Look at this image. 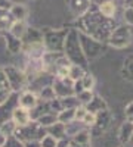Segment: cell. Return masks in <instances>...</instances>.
<instances>
[{
    "instance_id": "f907efd6",
    "label": "cell",
    "mask_w": 133,
    "mask_h": 147,
    "mask_svg": "<svg viewBox=\"0 0 133 147\" xmlns=\"http://www.w3.org/2000/svg\"><path fill=\"white\" fill-rule=\"evenodd\" d=\"M129 144L133 147V134H132V138H130V141H129Z\"/></svg>"
},
{
    "instance_id": "4316f807",
    "label": "cell",
    "mask_w": 133,
    "mask_h": 147,
    "mask_svg": "<svg viewBox=\"0 0 133 147\" xmlns=\"http://www.w3.org/2000/svg\"><path fill=\"white\" fill-rule=\"evenodd\" d=\"M59 99H61V103H62V109H76L80 106V102L76 94L67 96V97H59Z\"/></svg>"
},
{
    "instance_id": "60d3db41",
    "label": "cell",
    "mask_w": 133,
    "mask_h": 147,
    "mask_svg": "<svg viewBox=\"0 0 133 147\" xmlns=\"http://www.w3.org/2000/svg\"><path fill=\"white\" fill-rule=\"evenodd\" d=\"M86 112H87V109L84 107V106H78V107H76V119H78V121H81L83 119V116L86 115Z\"/></svg>"
},
{
    "instance_id": "f546056e",
    "label": "cell",
    "mask_w": 133,
    "mask_h": 147,
    "mask_svg": "<svg viewBox=\"0 0 133 147\" xmlns=\"http://www.w3.org/2000/svg\"><path fill=\"white\" fill-rule=\"evenodd\" d=\"M16 124L12 119H9V121H6V122H3V124H0V132H3L6 137H9V136H14L15 134V131H16Z\"/></svg>"
},
{
    "instance_id": "7c38bea8",
    "label": "cell",
    "mask_w": 133,
    "mask_h": 147,
    "mask_svg": "<svg viewBox=\"0 0 133 147\" xmlns=\"http://www.w3.org/2000/svg\"><path fill=\"white\" fill-rule=\"evenodd\" d=\"M39 96L37 93H34L33 90H22L19 93V106L24 109L31 110L35 105L39 103Z\"/></svg>"
},
{
    "instance_id": "ab89813d",
    "label": "cell",
    "mask_w": 133,
    "mask_h": 147,
    "mask_svg": "<svg viewBox=\"0 0 133 147\" xmlns=\"http://www.w3.org/2000/svg\"><path fill=\"white\" fill-rule=\"evenodd\" d=\"M10 94H12V90L10 88H0V105L5 103L9 99Z\"/></svg>"
},
{
    "instance_id": "ee69618b",
    "label": "cell",
    "mask_w": 133,
    "mask_h": 147,
    "mask_svg": "<svg viewBox=\"0 0 133 147\" xmlns=\"http://www.w3.org/2000/svg\"><path fill=\"white\" fill-rule=\"evenodd\" d=\"M12 5H14V3H12V0H0V7H2V9L9 10Z\"/></svg>"
},
{
    "instance_id": "681fc988",
    "label": "cell",
    "mask_w": 133,
    "mask_h": 147,
    "mask_svg": "<svg viewBox=\"0 0 133 147\" xmlns=\"http://www.w3.org/2000/svg\"><path fill=\"white\" fill-rule=\"evenodd\" d=\"M5 141H6V136H5L3 132H0V147L3 146V143H5Z\"/></svg>"
},
{
    "instance_id": "ffe728a7",
    "label": "cell",
    "mask_w": 133,
    "mask_h": 147,
    "mask_svg": "<svg viewBox=\"0 0 133 147\" xmlns=\"http://www.w3.org/2000/svg\"><path fill=\"white\" fill-rule=\"evenodd\" d=\"M120 74H121L123 80H126L129 82H133V55H129L123 60V66H121Z\"/></svg>"
},
{
    "instance_id": "8d00e7d4",
    "label": "cell",
    "mask_w": 133,
    "mask_h": 147,
    "mask_svg": "<svg viewBox=\"0 0 133 147\" xmlns=\"http://www.w3.org/2000/svg\"><path fill=\"white\" fill-rule=\"evenodd\" d=\"M123 19L127 25H133V7H127L123 12Z\"/></svg>"
},
{
    "instance_id": "7bdbcfd3",
    "label": "cell",
    "mask_w": 133,
    "mask_h": 147,
    "mask_svg": "<svg viewBox=\"0 0 133 147\" xmlns=\"http://www.w3.org/2000/svg\"><path fill=\"white\" fill-rule=\"evenodd\" d=\"M24 147H42V144H40V140H31V141L24 143Z\"/></svg>"
},
{
    "instance_id": "816d5d0a",
    "label": "cell",
    "mask_w": 133,
    "mask_h": 147,
    "mask_svg": "<svg viewBox=\"0 0 133 147\" xmlns=\"http://www.w3.org/2000/svg\"><path fill=\"white\" fill-rule=\"evenodd\" d=\"M126 119H129L130 122H133V116H132V118H126Z\"/></svg>"
},
{
    "instance_id": "7a4b0ae2",
    "label": "cell",
    "mask_w": 133,
    "mask_h": 147,
    "mask_svg": "<svg viewBox=\"0 0 133 147\" xmlns=\"http://www.w3.org/2000/svg\"><path fill=\"white\" fill-rule=\"evenodd\" d=\"M64 55L70 59L71 63L80 65L87 69L89 62L83 53L81 43H80V32L77 28H68V32L65 37V44H64Z\"/></svg>"
},
{
    "instance_id": "cb8c5ba5",
    "label": "cell",
    "mask_w": 133,
    "mask_h": 147,
    "mask_svg": "<svg viewBox=\"0 0 133 147\" xmlns=\"http://www.w3.org/2000/svg\"><path fill=\"white\" fill-rule=\"evenodd\" d=\"M83 128H87V127L84 125L81 121H78V119H74V121L68 122V124H65V132H67V137H68V138H71L72 136H76V134H77L78 131H81Z\"/></svg>"
},
{
    "instance_id": "e575fe53",
    "label": "cell",
    "mask_w": 133,
    "mask_h": 147,
    "mask_svg": "<svg viewBox=\"0 0 133 147\" xmlns=\"http://www.w3.org/2000/svg\"><path fill=\"white\" fill-rule=\"evenodd\" d=\"M81 122L84 125H86L87 128H92L93 125H95V122H96V113H93V112H86V115L83 116V119H81Z\"/></svg>"
},
{
    "instance_id": "2e32d148",
    "label": "cell",
    "mask_w": 133,
    "mask_h": 147,
    "mask_svg": "<svg viewBox=\"0 0 133 147\" xmlns=\"http://www.w3.org/2000/svg\"><path fill=\"white\" fill-rule=\"evenodd\" d=\"M12 121H14L18 127L28 124V122L31 121V118H30V110L18 106V107L14 110V113H12Z\"/></svg>"
},
{
    "instance_id": "b9f144b4",
    "label": "cell",
    "mask_w": 133,
    "mask_h": 147,
    "mask_svg": "<svg viewBox=\"0 0 133 147\" xmlns=\"http://www.w3.org/2000/svg\"><path fill=\"white\" fill-rule=\"evenodd\" d=\"M124 116L126 118H132L133 116V102H129L124 107Z\"/></svg>"
},
{
    "instance_id": "30bf717a",
    "label": "cell",
    "mask_w": 133,
    "mask_h": 147,
    "mask_svg": "<svg viewBox=\"0 0 133 147\" xmlns=\"http://www.w3.org/2000/svg\"><path fill=\"white\" fill-rule=\"evenodd\" d=\"M111 121H113V115L110 112V109H105V110L98 112V113H96V122H95V125L90 128L92 136H96V134H99V132H105L108 129V127H110Z\"/></svg>"
},
{
    "instance_id": "7402d4cb",
    "label": "cell",
    "mask_w": 133,
    "mask_h": 147,
    "mask_svg": "<svg viewBox=\"0 0 133 147\" xmlns=\"http://www.w3.org/2000/svg\"><path fill=\"white\" fill-rule=\"evenodd\" d=\"M70 140L72 143H77V144H90L92 131H90V128H83L81 131H78L76 134V136H72Z\"/></svg>"
},
{
    "instance_id": "bcb514c9",
    "label": "cell",
    "mask_w": 133,
    "mask_h": 147,
    "mask_svg": "<svg viewBox=\"0 0 133 147\" xmlns=\"http://www.w3.org/2000/svg\"><path fill=\"white\" fill-rule=\"evenodd\" d=\"M123 7H124V9L133 7V0H123Z\"/></svg>"
},
{
    "instance_id": "c3c4849f",
    "label": "cell",
    "mask_w": 133,
    "mask_h": 147,
    "mask_svg": "<svg viewBox=\"0 0 133 147\" xmlns=\"http://www.w3.org/2000/svg\"><path fill=\"white\" fill-rule=\"evenodd\" d=\"M6 15H9V10L0 7V18H3V16H6Z\"/></svg>"
},
{
    "instance_id": "484cf974",
    "label": "cell",
    "mask_w": 133,
    "mask_h": 147,
    "mask_svg": "<svg viewBox=\"0 0 133 147\" xmlns=\"http://www.w3.org/2000/svg\"><path fill=\"white\" fill-rule=\"evenodd\" d=\"M76 119V109H62L58 113V121L62 124H68V122Z\"/></svg>"
},
{
    "instance_id": "5bb4252c",
    "label": "cell",
    "mask_w": 133,
    "mask_h": 147,
    "mask_svg": "<svg viewBox=\"0 0 133 147\" xmlns=\"http://www.w3.org/2000/svg\"><path fill=\"white\" fill-rule=\"evenodd\" d=\"M132 134H133V122H130L129 119H126L121 125L118 128V141L121 143L123 146L129 144L130 138H132Z\"/></svg>"
},
{
    "instance_id": "603a6c76",
    "label": "cell",
    "mask_w": 133,
    "mask_h": 147,
    "mask_svg": "<svg viewBox=\"0 0 133 147\" xmlns=\"http://www.w3.org/2000/svg\"><path fill=\"white\" fill-rule=\"evenodd\" d=\"M27 28L28 27H27L25 21H14L12 25H10V28H9V34L15 35V37H18V38L22 40V37H24V34H25Z\"/></svg>"
},
{
    "instance_id": "9c48e42d",
    "label": "cell",
    "mask_w": 133,
    "mask_h": 147,
    "mask_svg": "<svg viewBox=\"0 0 133 147\" xmlns=\"http://www.w3.org/2000/svg\"><path fill=\"white\" fill-rule=\"evenodd\" d=\"M19 106V93L12 91V94L9 96V99L0 105V124L12 119V113L14 110Z\"/></svg>"
},
{
    "instance_id": "f1b7e54d",
    "label": "cell",
    "mask_w": 133,
    "mask_h": 147,
    "mask_svg": "<svg viewBox=\"0 0 133 147\" xmlns=\"http://www.w3.org/2000/svg\"><path fill=\"white\" fill-rule=\"evenodd\" d=\"M81 85L84 90H93L95 88V84H96V78L93 74H90L89 71H86V74L81 77Z\"/></svg>"
},
{
    "instance_id": "ba28073f",
    "label": "cell",
    "mask_w": 133,
    "mask_h": 147,
    "mask_svg": "<svg viewBox=\"0 0 133 147\" xmlns=\"http://www.w3.org/2000/svg\"><path fill=\"white\" fill-rule=\"evenodd\" d=\"M52 88L56 97H67L74 94V81L70 77H56L52 81Z\"/></svg>"
},
{
    "instance_id": "836d02e7",
    "label": "cell",
    "mask_w": 133,
    "mask_h": 147,
    "mask_svg": "<svg viewBox=\"0 0 133 147\" xmlns=\"http://www.w3.org/2000/svg\"><path fill=\"white\" fill-rule=\"evenodd\" d=\"M2 147H24V143L15 136H9L6 137V141L3 143Z\"/></svg>"
},
{
    "instance_id": "e0dca14e",
    "label": "cell",
    "mask_w": 133,
    "mask_h": 147,
    "mask_svg": "<svg viewBox=\"0 0 133 147\" xmlns=\"http://www.w3.org/2000/svg\"><path fill=\"white\" fill-rule=\"evenodd\" d=\"M89 112H93V113H98V112H101V110H105V109H108V103L105 102V99L104 97H101V96H98V94H95L93 97H92V100L84 106Z\"/></svg>"
},
{
    "instance_id": "d6986e66",
    "label": "cell",
    "mask_w": 133,
    "mask_h": 147,
    "mask_svg": "<svg viewBox=\"0 0 133 147\" xmlns=\"http://www.w3.org/2000/svg\"><path fill=\"white\" fill-rule=\"evenodd\" d=\"M9 13L14 18V21H25V18L28 15V9L22 3H14L9 9Z\"/></svg>"
},
{
    "instance_id": "f35d334b",
    "label": "cell",
    "mask_w": 133,
    "mask_h": 147,
    "mask_svg": "<svg viewBox=\"0 0 133 147\" xmlns=\"http://www.w3.org/2000/svg\"><path fill=\"white\" fill-rule=\"evenodd\" d=\"M0 88H10L9 87V82H8V77H6L5 68H0Z\"/></svg>"
},
{
    "instance_id": "9a60e30c",
    "label": "cell",
    "mask_w": 133,
    "mask_h": 147,
    "mask_svg": "<svg viewBox=\"0 0 133 147\" xmlns=\"http://www.w3.org/2000/svg\"><path fill=\"white\" fill-rule=\"evenodd\" d=\"M22 43L24 44H35V43H43V31L37 28H31L28 27L25 34L22 37Z\"/></svg>"
},
{
    "instance_id": "d6a6232c",
    "label": "cell",
    "mask_w": 133,
    "mask_h": 147,
    "mask_svg": "<svg viewBox=\"0 0 133 147\" xmlns=\"http://www.w3.org/2000/svg\"><path fill=\"white\" fill-rule=\"evenodd\" d=\"M12 22H14V18L9 15L0 18V34H5V32H9V28L12 25Z\"/></svg>"
},
{
    "instance_id": "44dd1931",
    "label": "cell",
    "mask_w": 133,
    "mask_h": 147,
    "mask_svg": "<svg viewBox=\"0 0 133 147\" xmlns=\"http://www.w3.org/2000/svg\"><path fill=\"white\" fill-rule=\"evenodd\" d=\"M46 131H47V134L49 136H52V137H55L56 140H62V138H68L67 137V132H65V124H62V122H55L53 125H50V127H47L46 128Z\"/></svg>"
},
{
    "instance_id": "d590c367",
    "label": "cell",
    "mask_w": 133,
    "mask_h": 147,
    "mask_svg": "<svg viewBox=\"0 0 133 147\" xmlns=\"http://www.w3.org/2000/svg\"><path fill=\"white\" fill-rule=\"evenodd\" d=\"M40 144H42V147H56L58 140L55 137L49 136V134H46V136L40 140Z\"/></svg>"
},
{
    "instance_id": "4dcf8cb0",
    "label": "cell",
    "mask_w": 133,
    "mask_h": 147,
    "mask_svg": "<svg viewBox=\"0 0 133 147\" xmlns=\"http://www.w3.org/2000/svg\"><path fill=\"white\" fill-rule=\"evenodd\" d=\"M37 96H39V99L40 100H46V102H49V100H52V99H55V91H53V88H52V85H47V87H44V88H42L39 93H37Z\"/></svg>"
},
{
    "instance_id": "277c9868",
    "label": "cell",
    "mask_w": 133,
    "mask_h": 147,
    "mask_svg": "<svg viewBox=\"0 0 133 147\" xmlns=\"http://www.w3.org/2000/svg\"><path fill=\"white\" fill-rule=\"evenodd\" d=\"M132 41H133V34H132L130 27L127 24L126 25L118 24L110 34V37H108L106 44L113 49H117V50H123V49H127L132 46Z\"/></svg>"
},
{
    "instance_id": "8fae6325",
    "label": "cell",
    "mask_w": 133,
    "mask_h": 147,
    "mask_svg": "<svg viewBox=\"0 0 133 147\" xmlns=\"http://www.w3.org/2000/svg\"><path fill=\"white\" fill-rule=\"evenodd\" d=\"M68 7H70V12L72 13V16L77 19V18L83 16L86 12L90 10L92 0H70Z\"/></svg>"
},
{
    "instance_id": "4fadbf2b",
    "label": "cell",
    "mask_w": 133,
    "mask_h": 147,
    "mask_svg": "<svg viewBox=\"0 0 133 147\" xmlns=\"http://www.w3.org/2000/svg\"><path fill=\"white\" fill-rule=\"evenodd\" d=\"M3 35L5 38V43H6V50L12 55H18V53H22V40L18 38V37L12 35L9 32H5V34H0Z\"/></svg>"
},
{
    "instance_id": "52a82bcc",
    "label": "cell",
    "mask_w": 133,
    "mask_h": 147,
    "mask_svg": "<svg viewBox=\"0 0 133 147\" xmlns=\"http://www.w3.org/2000/svg\"><path fill=\"white\" fill-rule=\"evenodd\" d=\"M5 72H6L8 82H9V87L12 88V91L21 93L22 90L27 88L28 77H27L25 71H24L22 68H18V66H14V65H8V66H5Z\"/></svg>"
},
{
    "instance_id": "3957f363",
    "label": "cell",
    "mask_w": 133,
    "mask_h": 147,
    "mask_svg": "<svg viewBox=\"0 0 133 147\" xmlns=\"http://www.w3.org/2000/svg\"><path fill=\"white\" fill-rule=\"evenodd\" d=\"M80 43H81L83 53L86 56L89 63L96 60V59H99L101 56H104L106 53V47H108L106 43L96 40V38H93V37L84 34V32H80Z\"/></svg>"
},
{
    "instance_id": "1f68e13d",
    "label": "cell",
    "mask_w": 133,
    "mask_h": 147,
    "mask_svg": "<svg viewBox=\"0 0 133 147\" xmlns=\"http://www.w3.org/2000/svg\"><path fill=\"white\" fill-rule=\"evenodd\" d=\"M76 96H77L80 105H81V106H86V105L92 100V97H93L95 94H93V90H83V91H80V93L76 94Z\"/></svg>"
},
{
    "instance_id": "83f0119b",
    "label": "cell",
    "mask_w": 133,
    "mask_h": 147,
    "mask_svg": "<svg viewBox=\"0 0 133 147\" xmlns=\"http://www.w3.org/2000/svg\"><path fill=\"white\" fill-rule=\"evenodd\" d=\"M84 74H86V68H83V66H80V65L71 63L68 77H70L72 81H78V80H81V77L84 75Z\"/></svg>"
},
{
    "instance_id": "7dc6e473",
    "label": "cell",
    "mask_w": 133,
    "mask_h": 147,
    "mask_svg": "<svg viewBox=\"0 0 133 147\" xmlns=\"http://www.w3.org/2000/svg\"><path fill=\"white\" fill-rule=\"evenodd\" d=\"M71 147H90V144H77L71 141Z\"/></svg>"
},
{
    "instance_id": "6da1fadb",
    "label": "cell",
    "mask_w": 133,
    "mask_h": 147,
    "mask_svg": "<svg viewBox=\"0 0 133 147\" xmlns=\"http://www.w3.org/2000/svg\"><path fill=\"white\" fill-rule=\"evenodd\" d=\"M118 25L114 18L104 16L98 7H90L89 12H86L83 16L76 19V27L80 32H84L93 38L106 43L108 37L113 32V30Z\"/></svg>"
},
{
    "instance_id": "5b68a950",
    "label": "cell",
    "mask_w": 133,
    "mask_h": 147,
    "mask_svg": "<svg viewBox=\"0 0 133 147\" xmlns=\"http://www.w3.org/2000/svg\"><path fill=\"white\" fill-rule=\"evenodd\" d=\"M68 28H46L43 30V44L46 47V52H64L65 37H67Z\"/></svg>"
},
{
    "instance_id": "74e56055",
    "label": "cell",
    "mask_w": 133,
    "mask_h": 147,
    "mask_svg": "<svg viewBox=\"0 0 133 147\" xmlns=\"http://www.w3.org/2000/svg\"><path fill=\"white\" fill-rule=\"evenodd\" d=\"M70 66H71V65L58 66L56 71H55V75H56V77H68V74H70Z\"/></svg>"
},
{
    "instance_id": "8992f818",
    "label": "cell",
    "mask_w": 133,
    "mask_h": 147,
    "mask_svg": "<svg viewBox=\"0 0 133 147\" xmlns=\"http://www.w3.org/2000/svg\"><path fill=\"white\" fill-rule=\"evenodd\" d=\"M47 134L46 128L42 127L37 121H30L28 124L16 127V131L14 136L18 137L22 143L25 141H31V140H42Z\"/></svg>"
},
{
    "instance_id": "f6af8a7d",
    "label": "cell",
    "mask_w": 133,
    "mask_h": 147,
    "mask_svg": "<svg viewBox=\"0 0 133 147\" xmlns=\"http://www.w3.org/2000/svg\"><path fill=\"white\" fill-rule=\"evenodd\" d=\"M70 138H62V140H58L56 147H70Z\"/></svg>"
},
{
    "instance_id": "ac0fdd59",
    "label": "cell",
    "mask_w": 133,
    "mask_h": 147,
    "mask_svg": "<svg viewBox=\"0 0 133 147\" xmlns=\"http://www.w3.org/2000/svg\"><path fill=\"white\" fill-rule=\"evenodd\" d=\"M98 10L106 18H115L117 13V5L114 3V0H104L99 5H96Z\"/></svg>"
},
{
    "instance_id": "d4e9b609",
    "label": "cell",
    "mask_w": 133,
    "mask_h": 147,
    "mask_svg": "<svg viewBox=\"0 0 133 147\" xmlns=\"http://www.w3.org/2000/svg\"><path fill=\"white\" fill-rule=\"evenodd\" d=\"M37 122H39L42 127L47 128V127L53 125L55 122H58V113H55V112H47V113L42 115V116L37 119Z\"/></svg>"
}]
</instances>
